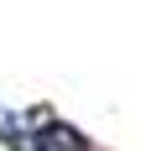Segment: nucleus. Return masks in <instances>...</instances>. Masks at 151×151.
Instances as JSON below:
<instances>
[{
    "mask_svg": "<svg viewBox=\"0 0 151 151\" xmlns=\"http://www.w3.org/2000/svg\"><path fill=\"white\" fill-rule=\"evenodd\" d=\"M26 151H104V146L83 125H73V120H63L58 109L37 104V125H31V146Z\"/></svg>",
    "mask_w": 151,
    "mask_h": 151,
    "instance_id": "f257e3e1",
    "label": "nucleus"
},
{
    "mask_svg": "<svg viewBox=\"0 0 151 151\" xmlns=\"http://www.w3.org/2000/svg\"><path fill=\"white\" fill-rule=\"evenodd\" d=\"M31 125H37V104H26V109H0V146L5 151H26L31 146Z\"/></svg>",
    "mask_w": 151,
    "mask_h": 151,
    "instance_id": "f03ea898",
    "label": "nucleus"
}]
</instances>
